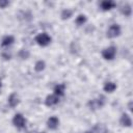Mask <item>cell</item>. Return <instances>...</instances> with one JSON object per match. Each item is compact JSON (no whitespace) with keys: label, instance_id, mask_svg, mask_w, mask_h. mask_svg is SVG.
Here are the masks:
<instances>
[{"label":"cell","instance_id":"cell-24","mask_svg":"<svg viewBox=\"0 0 133 133\" xmlns=\"http://www.w3.org/2000/svg\"><path fill=\"white\" fill-rule=\"evenodd\" d=\"M29 133H41V132H36V131H31V132H29Z\"/></svg>","mask_w":133,"mask_h":133},{"label":"cell","instance_id":"cell-8","mask_svg":"<svg viewBox=\"0 0 133 133\" xmlns=\"http://www.w3.org/2000/svg\"><path fill=\"white\" fill-rule=\"evenodd\" d=\"M59 124H60V121L57 116L53 115V116H50L48 119H47V127L48 129L50 130H56L58 127H59Z\"/></svg>","mask_w":133,"mask_h":133},{"label":"cell","instance_id":"cell-18","mask_svg":"<svg viewBox=\"0 0 133 133\" xmlns=\"http://www.w3.org/2000/svg\"><path fill=\"white\" fill-rule=\"evenodd\" d=\"M73 14H74V11L72 9L64 8V9H62V11L60 14V17H61L62 20H69L71 17H73Z\"/></svg>","mask_w":133,"mask_h":133},{"label":"cell","instance_id":"cell-17","mask_svg":"<svg viewBox=\"0 0 133 133\" xmlns=\"http://www.w3.org/2000/svg\"><path fill=\"white\" fill-rule=\"evenodd\" d=\"M46 69V62H45V60H42V59H39V60H37L35 63H34V71L35 72H43L44 70Z\"/></svg>","mask_w":133,"mask_h":133},{"label":"cell","instance_id":"cell-3","mask_svg":"<svg viewBox=\"0 0 133 133\" xmlns=\"http://www.w3.org/2000/svg\"><path fill=\"white\" fill-rule=\"evenodd\" d=\"M122 33V27L118 24H111L106 30V37L115 38L118 37Z\"/></svg>","mask_w":133,"mask_h":133},{"label":"cell","instance_id":"cell-15","mask_svg":"<svg viewBox=\"0 0 133 133\" xmlns=\"http://www.w3.org/2000/svg\"><path fill=\"white\" fill-rule=\"evenodd\" d=\"M86 22H87V17H86L85 15H83V14L78 15V16L76 17V19H75V24H76L78 27L83 26Z\"/></svg>","mask_w":133,"mask_h":133},{"label":"cell","instance_id":"cell-12","mask_svg":"<svg viewBox=\"0 0 133 133\" xmlns=\"http://www.w3.org/2000/svg\"><path fill=\"white\" fill-rule=\"evenodd\" d=\"M116 84L113 81H106L103 85V90L107 94H112L115 89H116Z\"/></svg>","mask_w":133,"mask_h":133},{"label":"cell","instance_id":"cell-21","mask_svg":"<svg viewBox=\"0 0 133 133\" xmlns=\"http://www.w3.org/2000/svg\"><path fill=\"white\" fill-rule=\"evenodd\" d=\"M128 108H129V110H130V111L132 110V101H130V102H129V104H128Z\"/></svg>","mask_w":133,"mask_h":133},{"label":"cell","instance_id":"cell-7","mask_svg":"<svg viewBox=\"0 0 133 133\" xmlns=\"http://www.w3.org/2000/svg\"><path fill=\"white\" fill-rule=\"evenodd\" d=\"M100 9L103 11H109L111 9H113L116 6V3L112 0H104L100 3Z\"/></svg>","mask_w":133,"mask_h":133},{"label":"cell","instance_id":"cell-5","mask_svg":"<svg viewBox=\"0 0 133 133\" xmlns=\"http://www.w3.org/2000/svg\"><path fill=\"white\" fill-rule=\"evenodd\" d=\"M116 52H117V49L115 46H108L102 50L101 54L105 60H113L116 55Z\"/></svg>","mask_w":133,"mask_h":133},{"label":"cell","instance_id":"cell-9","mask_svg":"<svg viewBox=\"0 0 133 133\" xmlns=\"http://www.w3.org/2000/svg\"><path fill=\"white\" fill-rule=\"evenodd\" d=\"M119 124L122 127H125V128H130L132 126V118L130 116V114L128 113H123L119 117Z\"/></svg>","mask_w":133,"mask_h":133},{"label":"cell","instance_id":"cell-19","mask_svg":"<svg viewBox=\"0 0 133 133\" xmlns=\"http://www.w3.org/2000/svg\"><path fill=\"white\" fill-rule=\"evenodd\" d=\"M29 55H30V53H29V51L26 50V49H22V50H20V52H19V56H20V58H22V59H27V58L29 57Z\"/></svg>","mask_w":133,"mask_h":133},{"label":"cell","instance_id":"cell-4","mask_svg":"<svg viewBox=\"0 0 133 133\" xmlns=\"http://www.w3.org/2000/svg\"><path fill=\"white\" fill-rule=\"evenodd\" d=\"M11 122H12V125H14L17 129H19V130L25 129L26 124H27V121H26L25 116H24L22 113H16V114L14 115Z\"/></svg>","mask_w":133,"mask_h":133},{"label":"cell","instance_id":"cell-2","mask_svg":"<svg viewBox=\"0 0 133 133\" xmlns=\"http://www.w3.org/2000/svg\"><path fill=\"white\" fill-rule=\"evenodd\" d=\"M106 104V98L103 95H100L98 98L92 99L88 102V107L91 110H97V109H101L102 107H104V105Z\"/></svg>","mask_w":133,"mask_h":133},{"label":"cell","instance_id":"cell-11","mask_svg":"<svg viewBox=\"0 0 133 133\" xmlns=\"http://www.w3.org/2000/svg\"><path fill=\"white\" fill-rule=\"evenodd\" d=\"M65 87H66V86H65L64 83H58V84H56V85L54 86V88H53V94L60 98V97L64 96Z\"/></svg>","mask_w":133,"mask_h":133},{"label":"cell","instance_id":"cell-14","mask_svg":"<svg viewBox=\"0 0 133 133\" xmlns=\"http://www.w3.org/2000/svg\"><path fill=\"white\" fill-rule=\"evenodd\" d=\"M121 14L125 17H131L132 15V6L128 3H126L125 5H123L121 7Z\"/></svg>","mask_w":133,"mask_h":133},{"label":"cell","instance_id":"cell-16","mask_svg":"<svg viewBox=\"0 0 133 133\" xmlns=\"http://www.w3.org/2000/svg\"><path fill=\"white\" fill-rule=\"evenodd\" d=\"M107 128L104 124H96L94 129H92V133H107Z\"/></svg>","mask_w":133,"mask_h":133},{"label":"cell","instance_id":"cell-10","mask_svg":"<svg viewBox=\"0 0 133 133\" xmlns=\"http://www.w3.org/2000/svg\"><path fill=\"white\" fill-rule=\"evenodd\" d=\"M19 103H20V99H19V96L17 95V92H11L7 98L8 106L11 107V108H15L19 105Z\"/></svg>","mask_w":133,"mask_h":133},{"label":"cell","instance_id":"cell-23","mask_svg":"<svg viewBox=\"0 0 133 133\" xmlns=\"http://www.w3.org/2000/svg\"><path fill=\"white\" fill-rule=\"evenodd\" d=\"M1 87H2V80L0 79V89H1Z\"/></svg>","mask_w":133,"mask_h":133},{"label":"cell","instance_id":"cell-6","mask_svg":"<svg viewBox=\"0 0 133 133\" xmlns=\"http://www.w3.org/2000/svg\"><path fill=\"white\" fill-rule=\"evenodd\" d=\"M59 100H60V98L57 97L54 94L48 95L46 97V99H45V105L48 106V107H53V106H55V105H57L59 103Z\"/></svg>","mask_w":133,"mask_h":133},{"label":"cell","instance_id":"cell-22","mask_svg":"<svg viewBox=\"0 0 133 133\" xmlns=\"http://www.w3.org/2000/svg\"><path fill=\"white\" fill-rule=\"evenodd\" d=\"M83 133H92V131H84Z\"/></svg>","mask_w":133,"mask_h":133},{"label":"cell","instance_id":"cell-1","mask_svg":"<svg viewBox=\"0 0 133 133\" xmlns=\"http://www.w3.org/2000/svg\"><path fill=\"white\" fill-rule=\"evenodd\" d=\"M35 43L39 46V47H47L51 44L52 42V37L47 33V32H41L38 33L35 38H34Z\"/></svg>","mask_w":133,"mask_h":133},{"label":"cell","instance_id":"cell-13","mask_svg":"<svg viewBox=\"0 0 133 133\" xmlns=\"http://www.w3.org/2000/svg\"><path fill=\"white\" fill-rule=\"evenodd\" d=\"M14 43H15V37L12 35H5L1 39V47L7 48V47L11 46Z\"/></svg>","mask_w":133,"mask_h":133},{"label":"cell","instance_id":"cell-20","mask_svg":"<svg viewBox=\"0 0 133 133\" xmlns=\"http://www.w3.org/2000/svg\"><path fill=\"white\" fill-rule=\"evenodd\" d=\"M9 5V2L7 0H0V8H5Z\"/></svg>","mask_w":133,"mask_h":133}]
</instances>
